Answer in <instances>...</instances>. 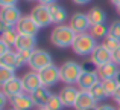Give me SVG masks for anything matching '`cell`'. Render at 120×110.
<instances>
[{
    "label": "cell",
    "mask_w": 120,
    "mask_h": 110,
    "mask_svg": "<svg viewBox=\"0 0 120 110\" xmlns=\"http://www.w3.org/2000/svg\"><path fill=\"white\" fill-rule=\"evenodd\" d=\"M76 35L78 34L68 24H56L50 32V43L55 48H59V49L71 48Z\"/></svg>",
    "instance_id": "6da1fadb"
},
{
    "label": "cell",
    "mask_w": 120,
    "mask_h": 110,
    "mask_svg": "<svg viewBox=\"0 0 120 110\" xmlns=\"http://www.w3.org/2000/svg\"><path fill=\"white\" fill-rule=\"evenodd\" d=\"M96 46H97V40L90 32H84V34H78L76 35L73 45H71V49H73V52L76 55L87 57L93 54Z\"/></svg>",
    "instance_id": "7a4b0ae2"
},
{
    "label": "cell",
    "mask_w": 120,
    "mask_h": 110,
    "mask_svg": "<svg viewBox=\"0 0 120 110\" xmlns=\"http://www.w3.org/2000/svg\"><path fill=\"white\" fill-rule=\"evenodd\" d=\"M82 66L78 64L75 61H65L61 64L59 67V75H61V81L65 84V86H73V84L78 83L79 77L82 75Z\"/></svg>",
    "instance_id": "3957f363"
},
{
    "label": "cell",
    "mask_w": 120,
    "mask_h": 110,
    "mask_svg": "<svg viewBox=\"0 0 120 110\" xmlns=\"http://www.w3.org/2000/svg\"><path fill=\"white\" fill-rule=\"evenodd\" d=\"M21 17L23 15L17 6H3L0 9V29L15 28Z\"/></svg>",
    "instance_id": "277c9868"
},
{
    "label": "cell",
    "mask_w": 120,
    "mask_h": 110,
    "mask_svg": "<svg viewBox=\"0 0 120 110\" xmlns=\"http://www.w3.org/2000/svg\"><path fill=\"white\" fill-rule=\"evenodd\" d=\"M50 64H53L52 55L47 51H44V49H34L32 51V55H30V60H29V67L34 72H40L41 69L47 67Z\"/></svg>",
    "instance_id": "5b68a950"
},
{
    "label": "cell",
    "mask_w": 120,
    "mask_h": 110,
    "mask_svg": "<svg viewBox=\"0 0 120 110\" xmlns=\"http://www.w3.org/2000/svg\"><path fill=\"white\" fill-rule=\"evenodd\" d=\"M40 81L44 87H52L55 84H58L61 81V75H59V67H56L55 64H50L47 67L41 69L38 72Z\"/></svg>",
    "instance_id": "8992f818"
},
{
    "label": "cell",
    "mask_w": 120,
    "mask_h": 110,
    "mask_svg": "<svg viewBox=\"0 0 120 110\" xmlns=\"http://www.w3.org/2000/svg\"><path fill=\"white\" fill-rule=\"evenodd\" d=\"M30 17L34 18V21H35L37 24H38V28H46L49 26V24H52V17H50V11H49V6L46 5H37L32 8V11H30Z\"/></svg>",
    "instance_id": "52a82bcc"
},
{
    "label": "cell",
    "mask_w": 120,
    "mask_h": 110,
    "mask_svg": "<svg viewBox=\"0 0 120 110\" xmlns=\"http://www.w3.org/2000/svg\"><path fill=\"white\" fill-rule=\"evenodd\" d=\"M68 26H70L76 34L88 32L90 28H91L88 14H82V12H76V14H73L70 17V23H68Z\"/></svg>",
    "instance_id": "ba28073f"
},
{
    "label": "cell",
    "mask_w": 120,
    "mask_h": 110,
    "mask_svg": "<svg viewBox=\"0 0 120 110\" xmlns=\"http://www.w3.org/2000/svg\"><path fill=\"white\" fill-rule=\"evenodd\" d=\"M90 60L99 67V66L105 64V63L112 61V52L108 48H105L103 45H97L96 49L93 51V54L90 55Z\"/></svg>",
    "instance_id": "9c48e42d"
},
{
    "label": "cell",
    "mask_w": 120,
    "mask_h": 110,
    "mask_svg": "<svg viewBox=\"0 0 120 110\" xmlns=\"http://www.w3.org/2000/svg\"><path fill=\"white\" fill-rule=\"evenodd\" d=\"M18 34H26V35H37V32L40 31L38 24L34 21V18L30 15H23L20 18V21L15 26Z\"/></svg>",
    "instance_id": "30bf717a"
},
{
    "label": "cell",
    "mask_w": 120,
    "mask_h": 110,
    "mask_svg": "<svg viewBox=\"0 0 120 110\" xmlns=\"http://www.w3.org/2000/svg\"><path fill=\"white\" fill-rule=\"evenodd\" d=\"M9 104H11V109H14V110H32L35 107L30 95H27L26 92L11 98L9 99Z\"/></svg>",
    "instance_id": "8fae6325"
},
{
    "label": "cell",
    "mask_w": 120,
    "mask_h": 110,
    "mask_svg": "<svg viewBox=\"0 0 120 110\" xmlns=\"http://www.w3.org/2000/svg\"><path fill=\"white\" fill-rule=\"evenodd\" d=\"M23 92H24V89H23L21 78L15 77V78H12V80H9L8 83L2 84V93H5L9 99L17 96V95H20V93H23Z\"/></svg>",
    "instance_id": "7c38bea8"
},
{
    "label": "cell",
    "mask_w": 120,
    "mask_h": 110,
    "mask_svg": "<svg viewBox=\"0 0 120 110\" xmlns=\"http://www.w3.org/2000/svg\"><path fill=\"white\" fill-rule=\"evenodd\" d=\"M21 83H23V89L26 93H32L35 92L38 87H41L43 84H41L40 81V77H38V72H27V73H24L23 77H21Z\"/></svg>",
    "instance_id": "4fadbf2b"
},
{
    "label": "cell",
    "mask_w": 120,
    "mask_h": 110,
    "mask_svg": "<svg viewBox=\"0 0 120 110\" xmlns=\"http://www.w3.org/2000/svg\"><path fill=\"white\" fill-rule=\"evenodd\" d=\"M119 72H120L119 64H116L114 61H109V63H105V64L99 66L97 70H96V73H97V77H99L100 81H105V80L116 78Z\"/></svg>",
    "instance_id": "5bb4252c"
},
{
    "label": "cell",
    "mask_w": 120,
    "mask_h": 110,
    "mask_svg": "<svg viewBox=\"0 0 120 110\" xmlns=\"http://www.w3.org/2000/svg\"><path fill=\"white\" fill-rule=\"evenodd\" d=\"M59 98H61L64 107H75V102H76V98L79 95V90L76 89L75 86H64L61 89V92L58 93Z\"/></svg>",
    "instance_id": "9a60e30c"
},
{
    "label": "cell",
    "mask_w": 120,
    "mask_h": 110,
    "mask_svg": "<svg viewBox=\"0 0 120 110\" xmlns=\"http://www.w3.org/2000/svg\"><path fill=\"white\" fill-rule=\"evenodd\" d=\"M97 102L94 101V98L91 96V93L88 90H79V95L76 98L75 102V110H90L93 107H96Z\"/></svg>",
    "instance_id": "2e32d148"
},
{
    "label": "cell",
    "mask_w": 120,
    "mask_h": 110,
    "mask_svg": "<svg viewBox=\"0 0 120 110\" xmlns=\"http://www.w3.org/2000/svg\"><path fill=\"white\" fill-rule=\"evenodd\" d=\"M35 46H37V37L35 35L18 34L14 48H15V51H34V49H37Z\"/></svg>",
    "instance_id": "e0dca14e"
},
{
    "label": "cell",
    "mask_w": 120,
    "mask_h": 110,
    "mask_svg": "<svg viewBox=\"0 0 120 110\" xmlns=\"http://www.w3.org/2000/svg\"><path fill=\"white\" fill-rule=\"evenodd\" d=\"M50 96H52V93L49 92V87H44V86L38 87L35 92L30 93V98H32L34 104H35V107H38V109L46 107V104L49 102Z\"/></svg>",
    "instance_id": "ac0fdd59"
},
{
    "label": "cell",
    "mask_w": 120,
    "mask_h": 110,
    "mask_svg": "<svg viewBox=\"0 0 120 110\" xmlns=\"http://www.w3.org/2000/svg\"><path fill=\"white\" fill-rule=\"evenodd\" d=\"M99 77H97L96 72H82V75L79 77V80H78V87H79V90H90L91 87L94 86V84L99 83Z\"/></svg>",
    "instance_id": "d6986e66"
},
{
    "label": "cell",
    "mask_w": 120,
    "mask_h": 110,
    "mask_svg": "<svg viewBox=\"0 0 120 110\" xmlns=\"http://www.w3.org/2000/svg\"><path fill=\"white\" fill-rule=\"evenodd\" d=\"M49 11H50V17H52V23L64 24V21L67 20V11H65L64 6L53 3V5L49 6Z\"/></svg>",
    "instance_id": "ffe728a7"
},
{
    "label": "cell",
    "mask_w": 120,
    "mask_h": 110,
    "mask_svg": "<svg viewBox=\"0 0 120 110\" xmlns=\"http://www.w3.org/2000/svg\"><path fill=\"white\" fill-rule=\"evenodd\" d=\"M88 18H90L91 26H93V24L105 23V21H106V12L103 11L102 8H97V6H94V8H91L90 11H88Z\"/></svg>",
    "instance_id": "44dd1931"
},
{
    "label": "cell",
    "mask_w": 120,
    "mask_h": 110,
    "mask_svg": "<svg viewBox=\"0 0 120 110\" xmlns=\"http://www.w3.org/2000/svg\"><path fill=\"white\" fill-rule=\"evenodd\" d=\"M0 41L6 43L8 46H14L15 41H17L18 32L15 28H5V29H0Z\"/></svg>",
    "instance_id": "7402d4cb"
},
{
    "label": "cell",
    "mask_w": 120,
    "mask_h": 110,
    "mask_svg": "<svg viewBox=\"0 0 120 110\" xmlns=\"http://www.w3.org/2000/svg\"><path fill=\"white\" fill-rule=\"evenodd\" d=\"M88 92L91 93V96L94 98V101L96 102H100V101H103V99H106L108 98V92L105 90V87H103V83L102 81H99L97 84H94L93 87H91Z\"/></svg>",
    "instance_id": "603a6c76"
},
{
    "label": "cell",
    "mask_w": 120,
    "mask_h": 110,
    "mask_svg": "<svg viewBox=\"0 0 120 110\" xmlns=\"http://www.w3.org/2000/svg\"><path fill=\"white\" fill-rule=\"evenodd\" d=\"M0 67L17 69V52L8 51L6 54L0 55Z\"/></svg>",
    "instance_id": "cb8c5ba5"
},
{
    "label": "cell",
    "mask_w": 120,
    "mask_h": 110,
    "mask_svg": "<svg viewBox=\"0 0 120 110\" xmlns=\"http://www.w3.org/2000/svg\"><path fill=\"white\" fill-rule=\"evenodd\" d=\"M88 32H90V34H91V35H93L96 40H99V38H105V37L108 35L109 28L106 26L105 23H100V24H93V26L90 28V31H88Z\"/></svg>",
    "instance_id": "d4e9b609"
},
{
    "label": "cell",
    "mask_w": 120,
    "mask_h": 110,
    "mask_svg": "<svg viewBox=\"0 0 120 110\" xmlns=\"http://www.w3.org/2000/svg\"><path fill=\"white\" fill-rule=\"evenodd\" d=\"M32 51H17V69L23 67L24 64H29Z\"/></svg>",
    "instance_id": "484cf974"
},
{
    "label": "cell",
    "mask_w": 120,
    "mask_h": 110,
    "mask_svg": "<svg viewBox=\"0 0 120 110\" xmlns=\"http://www.w3.org/2000/svg\"><path fill=\"white\" fill-rule=\"evenodd\" d=\"M15 78V69L11 67H0V86L8 83L9 80Z\"/></svg>",
    "instance_id": "4316f807"
},
{
    "label": "cell",
    "mask_w": 120,
    "mask_h": 110,
    "mask_svg": "<svg viewBox=\"0 0 120 110\" xmlns=\"http://www.w3.org/2000/svg\"><path fill=\"white\" fill-rule=\"evenodd\" d=\"M62 107H64V104H62L59 95H53V93H52L49 102L46 104V109L47 110H62Z\"/></svg>",
    "instance_id": "83f0119b"
},
{
    "label": "cell",
    "mask_w": 120,
    "mask_h": 110,
    "mask_svg": "<svg viewBox=\"0 0 120 110\" xmlns=\"http://www.w3.org/2000/svg\"><path fill=\"white\" fill-rule=\"evenodd\" d=\"M105 48H108L111 52H114L117 48H120V38H116V37H111V35H106L103 38V43H102Z\"/></svg>",
    "instance_id": "f1b7e54d"
},
{
    "label": "cell",
    "mask_w": 120,
    "mask_h": 110,
    "mask_svg": "<svg viewBox=\"0 0 120 110\" xmlns=\"http://www.w3.org/2000/svg\"><path fill=\"white\" fill-rule=\"evenodd\" d=\"M103 83V87H105V90L108 92V95L109 96H112L116 93V90L120 87V84L117 83V80L116 78H111V80H105V81H102Z\"/></svg>",
    "instance_id": "f546056e"
},
{
    "label": "cell",
    "mask_w": 120,
    "mask_h": 110,
    "mask_svg": "<svg viewBox=\"0 0 120 110\" xmlns=\"http://www.w3.org/2000/svg\"><path fill=\"white\" fill-rule=\"evenodd\" d=\"M108 35L116 37V38H120V21L119 20L112 21V23L109 24V32H108Z\"/></svg>",
    "instance_id": "4dcf8cb0"
},
{
    "label": "cell",
    "mask_w": 120,
    "mask_h": 110,
    "mask_svg": "<svg viewBox=\"0 0 120 110\" xmlns=\"http://www.w3.org/2000/svg\"><path fill=\"white\" fill-rule=\"evenodd\" d=\"M18 0H0V6H17Z\"/></svg>",
    "instance_id": "1f68e13d"
},
{
    "label": "cell",
    "mask_w": 120,
    "mask_h": 110,
    "mask_svg": "<svg viewBox=\"0 0 120 110\" xmlns=\"http://www.w3.org/2000/svg\"><path fill=\"white\" fill-rule=\"evenodd\" d=\"M112 61L120 66V48H117L114 52H112Z\"/></svg>",
    "instance_id": "d6a6232c"
},
{
    "label": "cell",
    "mask_w": 120,
    "mask_h": 110,
    "mask_svg": "<svg viewBox=\"0 0 120 110\" xmlns=\"http://www.w3.org/2000/svg\"><path fill=\"white\" fill-rule=\"evenodd\" d=\"M8 51H11L9 49V46L6 45V43H3V41H0V55H3V54H6Z\"/></svg>",
    "instance_id": "836d02e7"
},
{
    "label": "cell",
    "mask_w": 120,
    "mask_h": 110,
    "mask_svg": "<svg viewBox=\"0 0 120 110\" xmlns=\"http://www.w3.org/2000/svg\"><path fill=\"white\" fill-rule=\"evenodd\" d=\"M96 110H117V109H114L111 104H100L96 107Z\"/></svg>",
    "instance_id": "e575fe53"
},
{
    "label": "cell",
    "mask_w": 120,
    "mask_h": 110,
    "mask_svg": "<svg viewBox=\"0 0 120 110\" xmlns=\"http://www.w3.org/2000/svg\"><path fill=\"white\" fill-rule=\"evenodd\" d=\"M8 99H9V98L5 95V93H0V107H2V109L6 106V101H8Z\"/></svg>",
    "instance_id": "d590c367"
},
{
    "label": "cell",
    "mask_w": 120,
    "mask_h": 110,
    "mask_svg": "<svg viewBox=\"0 0 120 110\" xmlns=\"http://www.w3.org/2000/svg\"><path fill=\"white\" fill-rule=\"evenodd\" d=\"M112 98H114V101L117 102V104H120V87H119L117 90H116V93L112 95Z\"/></svg>",
    "instance_id": "8d00e7d4"
},
{
    "label": "cell",
    "mask_w": 120,
    "mask_h": 110,
    "mask_svg": "<svg viewBox=\"0 0 120 110\" xmlns=\"http://www.w3.org/2000/svg\"><path fill=\"white\" fill-rule=\"evenodd\" d=\"M41 5H46V6H50L53 5V3H56V0H38Z\"/></svg>",
    "instance_id": "74e56055"
},
{
    "label": "cell",
    "mask_w": 120,
    "mask_h": 110,
    "mask_svg": "<svg viewBox=\"0 0 120 110\" xmlns=\"http://www.w3.org/2000/svg\"><path fill=\"white\" fill-rule=\"evenodd\" d=\"M73 3H76V5H87L88 2H91V0H71Z\"/></svg>",
    "instance_id": "f35d334b"
},
{
    "label": "cell",
    "mask_w": 120,
    "mask_h": 110,
    "mask_svg": "<svg viewBox=\"0 0 120 110\" xmlns=\"http://www.w3.org/2000/svg\"><path fill=\"white\" fill-rule=\"evenodd\" d=\"M109 2H111L112 5L116 6V8H117V6H120V0H109Z\"/></svg>",
    "instance_id": "ab89813d"
},
{
    "label": "cell",
    "mask_w": 120,
    "mask_h": 110,
    "mask_svg": "<svg viewBox=\"0 0 120 110\" xmlns=\"http://www.w3.org/2000/svg\"><path fill=\"white\" fill-rule=\"evenodd\" d=\"M116 80H117V83L120 84V72H119V73H117V77H116Z\"/></svg>",
    "instance_id": "60d3db41"
},
{
    "label": "cell",
    "mask_w": 120,
    "mask_h": 110,
    "mask_svg": "<svg viewBox=\"0 0 120 110\" xmlns=\"http://www.w3.org/2000/svg\"><path fill=\"white\" fill-rule=\"evenodd\" d=\"M116 11H117V14L120 15V6H117V8H116Z\"/></svg>",
    "instance_id": "b9f144b4"
},
{
    "label": "cell",
    "mask_w": 120,
    "mask_h": 110,
    "mask_svg": "<svg viewBox=\"0 0 120 110\" xmlns=\"http://www.w3.org/2000/svg\"><path fill=\"white\" fill-rule=\"evenodd\" d=\"M38 110H47V109H46V107H43V109H38Z\"/></svg>",
    "instance_id": "7bdbcfd3"
},
{
    "label": "cell",
    "mask_w": 120,
    "mask_h": 110,
    "mask_svg": "<svg viewBox=\"0 0 120 110\" xmlns=\"http://www.w3.org/2000/svg\"><path fill=\"white\" fill-rule=\"evenodd\" d=\"M96 107H97V106H96ZM96 107H93V109H90V110H96Z\"/></svg>",
    "instance_id": "ee69618b"
},
{
    "label": "cell",
    "mask_w": 120,
    "mask_h": 110,
    "mask_svg": "<svg viewBox=\"0 0 120 110\" xmlns=\"http://www.w3.org/2000/svg\"><path fill=\"white\" fill-rule=\"evenodd\" d=\"M117 110H120V104H119V109H117Z\"/></svg>",
    "instance_id": "f6af8a7d"
},
{
    "label": "cell",
    "mask_w": 120,
    "mask_h": 110,
    "mask_svg": "<svg viewBox=\"0 0 120 110\" xmlns=\"http://www.w3.org/2000/svg\"><path fill=\"white\" fill-rule=\"evenodd\" d=\"M29 2H32V0H29Z\"/></svg>",
    "instance_id": "bcb514c9"
},
{
    "label": "cell",
    "mask_w": 120,
    "mask_h": 110,
    "mask_svg": "<svg viewBox=\"0 0 120 110\" xmlns=\"http://www.w3.org/2000/svg\"><path fill=\"white\" fill-rule=\"evenodd\" d=\"M11 110H14V109H11Z\"/></svg>",
    "instance_id": "7dc6e473"
}]
</instances>
